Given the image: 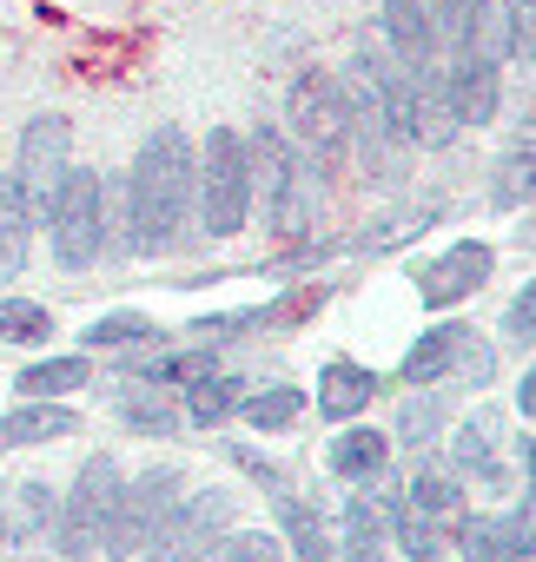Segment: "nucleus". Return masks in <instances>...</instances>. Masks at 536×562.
Returning <instances> with one entry per match:
<instances>
[{"label": "nucleus", "mask_w": 536, "mask_h": 562, "mask_svg": "<svg viewBox=\"0 0 536 562\" xmlns=\"http://www.w3.org/2000/svg\"><path fill=\"white\" fill-rule=\"evenodd\" d=\"M192 139L186 126H153L133 153L126 172V251L133 258H159L186 238L192 218Z\"/></svg>", "instance_id": "obj_1"}, {"label": "nucleus", "mask_w": 536, "mask_h": 562, "mask_svg": "<svg viewBox=\"0 0 536 562\" xmlns=\"http://www.w3.org/2000/svg\"><path fill=\"white\" fill-rule=\"evenodd\" d=\"M245 153H252V205H258L265 232L305 238V232L319 225V205H325V192H319L325 172H319L279 126L245 133Z\"/></svg>", "instance_id": "obj_2"}, {"label": "nucleus", "mask_w": 536, "mask_h": 562, "mask_svg": "<svg viewBox=\"0 0 536 562\" xmlns=\"http://www.w3.org/2000/svg\"><path fill=\"white\" fill-rule=\"evenodd\" d=\"M47 245H54V265L67 271H87L113 251V192H107V172L100 166H67V179L54 186L47 199Z\"/></svg>", "instance_id": "obj_3"}, {"label": "nucleus", "mask_w": 536, "mask_h": 562, "mask_svg": "<svg viewBox=\"0 0 536 562\" xmlns=\"http://www.w3.org/2000/svg\"><path fill=\"white\" fill-rule=\"evenodd\" d=\"M192 212L205 238H238L252 218V153L238 126H212L192 153Z\"/></svg>", "instance_id": "obj_4"}, {"label": "nucleus", "mask_w": 536, "mask_h": 562, "mask_svg": "<svg viewBox=\"0 0 536 562\" xmlns=\"http://www.w3.org/2000/svg\"><path fill=\"white\" fill-rule=\"evenodd\" d=\"M319 172H338L351 159V100L338 74H299L286 93V126H279Z\"/></svg>", "instance_id": "obj_5"}, {"label": "nucleus", "mask_w": 536, "mask_h": 562, "mask_svg": "<svg viewBox=\"0 0 536 562\" xmlns=\"http://www.w3.org/2000/svg\"><path fill=\"white\" fill-rule=\"evenodd\" d=\"M120 483H126V470H120L107 450L80 463L74 490L60 496V522H54L60 555H74V562L107 555V536H113V516H120Z\"/></svg>", "instance_id": "obj_6"}, {"label": "nucleus", "mask_w": 536, "mask_h": 562, "mask_svg": "<svg viewBox=\"0 0 536 562\" xmlns=\"http://www.w3.org/2000/svg\"><path fill=\"white\" fill-rule=\"evenodd\" d=\"M232 490H219V483H205V490H186L179 503H172V516L153 529V542L139 549L146 562H199L225 529H232Z\"/></svg>", "instance_id": "obj_7"}, {"label": "nucleus", "mask_w": 536, "mask_h": 562, "mask_svg": "<svg viewBox=\"0 0 536 562\" xmlns=\"http://www.w3.org/2000/svg\"><path fill=\"white\" fill-rule=\"evenodd\" d=\"M67 166H74V120H67V113H41V120H27L8 179L21 186V199H27L34 218L47 212V199H54V186L67 179Z\"/></svg>", "instance_id": "obj_8"}, {"label": "nucleus", "mask_w": 536, "mask_h": 562, "mask_svg": "<svg viewBox=\"0 0 536 562\" xmlns=\"http://www.w3.org/2000/svg\"><path fill=\"white\" fill-rule=\"evenodd\" d=\"M186 496V476L172 463H153L139 476L120 483V516H113V536H107V555H139L153 542V529L172 516V503Z\"/></svg>", "instance_id": "obj_9"}, {"label": "nucleus", "mask_w": 536, "mask_h": 562, "mask_svg": "<svg viewBox=\"0 0 536 562\" xmlns=\"http://www.w3.org/2000/svg\"><path fill=\"white\" fill-rule=\"evenodd\" d=\"M444 463H450L464 483H477V490H510V483H516V470H510V417H503L496 404H477V411L457 424Z\"/></svg>", "instance_id": "obj_10"}, {"label": "nucleus", "mask_w": 536, "mask_h": 562, "mask_svg": "<svg viewBox=\"0 0 536 562\" xmlns=\"http://www.w3.org/2000/svg\"><path fill=\"white\" fill-rule=\"evenodd\" d=\"M490 271H496V251L483 238H457V245H444L437 258L417 265V305L450 312V305L477 299V285H490Z\"/></svg>", "instance_id": "obj_11"}, {"label": "nucleus", "mask_w": 536, "mask_h": 562, "mask_svg": "<svg viewBox=\"0 0 536 562\" xmlns=\"http://www.w3.org/2000/svg\"><path fill=\"white\" fill-rule=\"evenodd\" d=\"M450 549L464 562H529V496L510 509H464L450 522Z\"/></svg>", "instance_id": "obj_12"}, {"label": "nucleus", "mask_w": 536, "mask_h": 562, "mask_svg": "<svg viewBox=\"0 0 536 562\" xmlns=\"http://www.w3.org/2000/svg\"><path fill=\"white\" fill-rule=\"evenodd\" d=\"M437 100H444V113L457 120V133H464V126H490V120H496V100H503L496 60H490V54H457V60H444V67H437Z\"/></svg>", "instance_id": "obj_13"}, {"label": "nucleus", "mask_w": 536, "mask_h": 562, "mask_svg": "<svg viewBox=\"0 0 536 562\" xmlns=\"http://www.w3.org/2000/svg\"><path fill=\"white\" fill-rule=\"evenodd\" d=\"M378 47L411 74V80H431L444 67V47H437V27H431V8L424 0H384L378 8Z\"/></svg>", "instance_id": "obj_14"}, {"label": "nucleus", "mask_w": 536, "mask_h": 562, "mask_svg": "<svg viewBox=\"0 0 536 562\" xmlns=\"http://www.w3.org/2000/svg\"><path fill=\"white\" fill-rule=\"evenodd\" d=\"M431 8V27H437V47L457 60V54H496V0H424Z\"/></svg>", "instance_id": "obj_15"}, {"label": "nucleus", "mask_w": 536, "mask_h": 562, "mask_svg": "<svg viewBox=\"0 0 536 562\" xmlns=\"http://www.w3.org/2000/svg\"><path fill=\"white\" fill-rule=\"evenodd\" d=\"M325 470L338 483H351V490H371L391 470V437L371 430V424H338V437L325 443Z\"/></svg>", "instance_id": "obj_16"}, {"label": "nucleus", "mask_w": 536, "mask_h": 562, "mask_svg": "<svg viewBox=\"0 0 536 562\" xmlns=\"http://www.w3.org/2000/svg\"><path fill=\"white\" fill-rule=\"evenodd\" d=\"M80 430V411L67 397H21L0 417V450H34V443H67Z\"/></svg>", "instance_id": "obj_17"}, {"label": "nucleus", "mask_w": 536, "mask_h": 562, "mask_svg": "<svg viewBox=\"0 0 536 562\" xmlns=\"http://www.w3.org/2000/svg\"><path fill=\"white\" fill-rule=\"evenodd\" d=\"M378 391H384V378H378L371 364H358V358H332V364L319 371L312 404H319V417H332V424H358L365 404H371Z\"/></svg>", "instance_id": "obj_18"}, {"label": "nucleus", "mask_w": 536, "mask_h": 562, "mask_svg": "<svg viewBox=\"0 0 536 562\" xmlns=\"http://www.w3.org/2000/svg\"><path fill=\"white\" fill-rule=\"evenodd\" d=\"M113 417L133 430V437H172L186 417H179V391H159V384H139V378H120L113 391Z\"/></svg>", "instance_id": "obj_19"}, {"label": "nucleus", "mask_w": 536, "mask_h": 562, "mask_svg": "<svg viewBox=\"0 0 536 562\" xmlns=\"http://www.w3.org/2000/svg\"><path fill=\"white\" fill-rule=\"evenodd\" d=\"M338 562H384L391 555V522H384V503L378 496H345V509H338Z\"/></svg>", "instance_id": "obj_20"}, {"label": "nucleus", "mask_w": 536, "mask_h": 562, "mask_svg": "<svg viewBox=\"0 0 536 562\" xmlns=\"http://www.w3.org/2000/svg\"><path fill=\"white\" fill-rule=\"evenodd\" d=\"M404 503H417L424 516H444V522H457V516L470 509V483H464V476H457V470H450L444 457H431V450H424V457L411 463Z\"/></svg>", "instance_id": "obj_21"}, {"label": "nucleus", "mask_w": 536, "mask_h": 562, "mask_svg": "<svg viewBox=\"0 0 536 562\" xmlns=\"http://www.w3.org/2000/svg\"><path fill=\"white\" fill-rule=\"evenodd\" d=\"M279 496V542L292 549V562H332V529H325V509L312 496H299L292 483L272 490Z\"/></svg>", "instance_id": "obj_22"}, {"label": "nucleus", "mask_w": 536, "mask_h": 562, "mask_svg": "<svg viewBox=\"0 0 536 562\" xmlns=\"http://www.w3.org/2000/svg\"><path fill=\"white\" fill-rule=\"evenodd\" d=\"M245 378L238 371H205L199 384H186L179 391V417L186 424H199V430H219V424H232L238 417V404H245Z\"/></svg>", "instance_id": "obj_23"}, {"label": "nucleus", "mask_w": 536, "mask_h": 562, "mask_svg": "<svg viewBox=\"0 0 536 562\" xmlns=\"http://www.w3.org/2000/svg\"><path fill=\"white\" fill-rule=\"evenodd\" d=\"M27 251H34V212H27L21 186L0 172V285H14L27 271Z\"/></svg>", "instance_id": "obj_24"}, {"label": "nucleus", "mask_w": 536, "mask_h": 562, "mask_svg": "<svg viewBox=\"0 0 536 562\" xmlns=\"http://www.w3.org/2000/svg\"><path fill=\"white\" fill-rule=\"evenodd\" d=\"M87 384H93V358H87V351L34 358V364L14 378V391H21V397H67V391H87Z\"/></svg>", "instance_id": "obj_25"}, {"label": "nucleus", "mask_w": 536, "mask_h": 562, "mask_svg": "<svg viewBox=\"0 0 536 562\" xmlns=\"http://www.w3.org/2000/svg\"><path fill=\"white\" fill-rule=\"evenodd\" d=\"M159 338H166V331H159L146 312H107V318H93V325L80 331L87 358H93V351H120V358H126V351H153Z\"/></svg>", "instance_id": "obj_26"}, {"label": "nucleus", "mask_w": 536, "mask_h": 562, "mask_svg": "<svg viewBox=\"0 0 536 562\" xmlns=\"http://www.w3.org/2000/svg\"><path fill=\"white\" fill-rule=\"evenodd\" d=\"M450 351H457V325H431V331H417V345L404 351L398 378H404L411 391H437V384L450 378Z\"/></svg>", "instance_id": "obj_27"}, {"label": "nucleus", "mask_w": 536, "mask_h": 562, "mask_svg": "<svg viewBox=\"0 0 536 562\" xmlns=\"http://www.w3.org/2000/svg\"><path fill=\"white\" fill-rule=\"evenodd\" d=\"M238 417L252 424V430H292L299 417H305V391L299 384H252L245 391V404H238Z\"/></svg>", "instance_id": "obj_28"}, {"label": "nucleus", "mask_w": 536, "mask_h": 562, "mask_svg": "<svg viewBox=\"0 0 536 562\" xmlns=\"http://www.w3.org/2000/svg\"><path fill=\"white\" fill-rule=\"evenodd\" d=\"M54 522H60V496H54L47 483H21V490H14L8 536H14V542H41V536H54Z\"/></svg>", "instance_id": "obj_29"}, {"label": "nucleus", "mask_w": 536, "mask_h": 562, "mask_svg": "<svg viewBox=\"0 0 536 562\" xmlns=\"http://www.w3.org/2000/svg\"><path fill=\"white\" fill-rule=\"evenodd\" d=\"M529 172H536V153H529V126L510 139V153L496 159V186H490V205L496 212H516L529 199Z\"/></svg>", "instance_id": "obj_30"}, {"label": "nucleus", "mask_w": 536, "mask_h": 562, "mask_svg": "<svg viewBox=\"0 0 536 562\" xmlns=\"http://www.w3.org/2000/svg\"><path fill=\"white\" fill-rule=\"evenodd\" d=\"M437 430H444V397L437 391H411L404 397V411H398V430H391V443H411L417 457L437 443Z\"/></svg>", "instance_id": "obj_31"}, {"label": "nucleus", "mask_w": 536, "mask_h": 562, "mask_svg": "<svg viewBox=\"0 0 536 562\" xmlns=\"http://www.w3.org/2000/svg\"><path fill=\"white\" fill-rule=\"evenodd\" d=\"M490 378H496V351H490V338L470 331V325H457V351H450V378H444V384L490 391Z\"/></svg>", "instance_id": "obj_32"}, {"label": "nucleus", "mask_w": 536, "mask_h": 562, "mask_svg": "<svg viewBox=\"0 0 536 562\" xmlns=\"http://www.w3.org/2000/svg\"><path fill=\"white\" fill-rule=\"evenodd\" d=\"M199 562H286V542L279 529H225Z\"/></svg>", "instance_id": "obj_33"}, {"label": "nucleus", "mask_w": 536, "mask_h": 562, "mask_svg": "<svg viewBox=\"0 0 536 562\" xmlns=\"http://www.w3.org/2000/svg\"><path fill=\"white\" fill-rule=\"evenodd\" d=\"M54 338V312L34 299H0V345H47Z\"/></svg>", "instance_id": "obj_34"}, {"label": "nucleus", "mask_w": 536, "mask_h": 562, "mask_svg": "<svg viewBox=\"0 0 536 562\" xmlns=\"http://www.w3.org/2000/svg\"><path fill=\"white\" fill-rule=\"evenodd\" d=\"M503 338L523 345V351L536 345V285H523V292L510 299V312H503Z\"/></svg>", "instance_id": "obj_35"}, {"label": "nucleus", "mask_w": 536, "mask_h": 562, "mask_svg": "<svg viewBox=\"0 0 536 562\" xmlns=\"http://www.w3.org/2000/svg\"><path fill=\"white\" fill-rule=\"evenodd\" d=\"M232 463H238L245 476H258L265 490H286V470H279V463H265V457H258V450H245V443H232Z\"/></svg>", "instance_id": "obj_36"}, {"label": "nucleus", "mask_w": 536, "mask_h": 562, "mask_svg": "<svg viewBox=\"0 0 536 562\" xmlns=\"http://www.w3.org/2000/svg\"><path fill=\"white\" fill-rule=\"evenodd\" d=\"M510 404H516V417H523V424L536 417V371H529V364H523V384H516V397H510Z\"/></svg>", "instance_id": "obj_37"}, {"label": "nucleus", "mask_w": 536, "mask_h": 562, "mask_svg": "<svg viewBox=\"0 0 536 562\" xmlns=\"http://www.w3.org/2000/svg\"><path fill=\"white\" fill-rule=\"evenodd\" d=\"M8 542H14V536H8V509H0V562H8Z\"/></svg>", "instance_id": "obj_38"}]
</instances>
